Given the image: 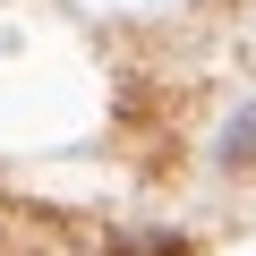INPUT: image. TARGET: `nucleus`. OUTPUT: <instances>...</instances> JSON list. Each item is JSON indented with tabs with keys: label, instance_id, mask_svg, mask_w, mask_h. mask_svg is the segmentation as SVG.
Masks as SVG:
<instances>
[{
	"label": "nucleus",
	"instance_id": "1",
	"mask_svg": "<svg viewBox=\"0 0 256 256\" xmlns=\"http://www.w3.org/2000/svg\"><path fill=\"white\" fill-rule=\"evenodd\" d=\"M214 162H222V171H239V180L256 171V102H239V111H230V128L214 137Z\"/></svg>",
	"mask_w": 256,
	"mask_h": 256
},
{
	"label": "nucleus",
	"instance_id": "2",
	"mask_svg": "<svg viewBox=\"0 0 256 256\" xmlns=\"http://www.w3.org/2000/svg\"><path fill=\"white\" fill-rule=\"evenodd\" d=\"M102 256H188V239H171V230H120Z\"/></svg>",
	"mask_w": 256,
	"mask_h": 256
}]
</instances>
